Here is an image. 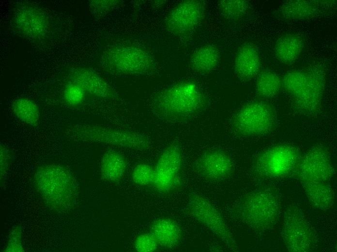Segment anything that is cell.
Instances as JSON below:
<instances>
[{
  "label": "cell",
  "instance_id": "cell-1",
  "mask_svg": "<svg viewBox=\"0 0 337 252\" xmlns=\"http://www.w3.org/2000/svg\"><path fill=\"white\" fill-rule=\"evenodd\" d=\"M205 103L199 87L191 81L176 84L162 91L153 105L154 113L161 119L182 122L198 114Z\"/></svg>",
  "mask_w": 337,
  "mask_h": 252
},
{
  "label": "cell",
  "instance_id": "cell-2",
  "mask_svg": "<svg viewBox=\"0 0 337 252\" xmlns=\"http://www.w3.org/2000/svg\"><path fill=\"white\" fill-rule=\"evenodd\" d=\"M34 181L45 202L53 209L65 210L75 204L77 184L73 174L65 167L56 164L41 166L35 173Z\"/></svg>",
  "mask_w": 337,
  "mask_h": 252
},
{
  "label": "cell",
  "instance_id": "cell-3",
  "mask_svg": "<svg viewBox=\"0 0 337 252\" xmlns=\"http://www.w3.org/2000/svg\"><path fill=\"white\" fill-rule=\"evenodd\" d=\"M316 68L307 71L292 70L281 79L282 86L302 110L313 111L320 106L323 91V77Z\"/></svg>",
  "mask_w": 337,
  "mask_h": 252
},
{
  "label": "cell",
  "instance_id": "cell-4",
  "mask_svg": "<svg viewBox=\"0 0 337 252\" xmlns=\"http://www.w3.org/2000/svg\"><path fill=\"white\" fill-rule=\"evenodd\" d=\"M101 61L106 70L119 74H146L154 65L153 58L148 51L131 45H116L107 48Z\"/></svg>",
  "mask_w": 337,
  "mask_h": 252
},
{
  "label": "cell",
  "instance_id": "cell-5",
  "mask_svg": "<svg viewBox=\"0 0 337 252\" xmlns=\"http://www.w3.org/2000/svg\"><path fill=\"white\" fill-rule=\"evenodd\" d=\"M66 131L68 135L82 141L141 151L150 146V140L146 135L129 130L96 125H77Z\"/></svg>",
  "mask_w": 337,
  "mask_h": 252
},
{
  "label": "cell",
  "instance_id": "cell-6",
  "mask_svg": "<svg viewBox=\"0 0 337 252\" xmlns=\"http://www.w3.org/2000/svg\"><path fill=\"white\" fill-rule=\"evenodd\" d=\"M280 206L276 196L269 190L261 189L248 195L240 209L241 218L253 229L262 231L276 222Z\"/></svg>",
  "mask_w": 337,
  "mask_h": 252
},
{
  "label": "cell",
  "instance_id": "cell-7",
  "mask_svg": "<svg viewBox=\"0 0 337 252\" xmlns=\"http://www.w3.org/2000/svg\"><path fill=\"white\" fill-rule=\"evenodd\" d=\"M271 108L261 102H253L242 107L233 120L235 131L244 136L260 135L269 132L274 123Z\"/></svg>",
  "mask_w": 337,
  "mask_h": 252
},
{
  "label": "cell",
  "instance_id": "cell-8",
  "mask_svg": "<svg viewBox=\"0 0 337 252\" xmlns=\"http://www.w3.org/2000/svg\"><path fill=\"white\" fill-rule=\"evenodd\" d=\"M191 216L222 240L228 247H236L234 239L220 212L206 198L190 195L188 204Z\"/></svg>",
  "mask_w": 337,
  "mask_h": 252
},
{
  "label": "cell",
  "instance_id": "cell-9",
  "mask_svg": "<svg viewBox=\"0 0 337 252\" xmlns=\"http://www.w3.org/2000/svg\"><path fill=\"white\" fill-rule=\"evenodd\" d=\"M283 241L287 250L293 252H307L313 250L314 234L300 211L290 207L285 212L282 229Z\"/></svg>",
  "mask_w": 337,
  "mask_h": 252
},
{
  "label": "cell",
  "instance_id": "cell-10",
  "mask_svg": "<svg viewBox=\"0 0 337 252\" xmlns=\"http://www.w3.org/2000/svg\"><path fill=\"white\" fill-rule=\"evenodd\" d=\"M182 166L181 148L178 144L172 143L163 151L157 161L153 186L164 193L177 188L180 184Z\"/></svg>",
  "mask_w": 337,
  "mask_h": 252
},
{
  "label": "cell",
  "instance_id": "cell-11",
  "mask_svg": "<svg viewBox=\"0 0 337 252\" xmlns=\"http://www.w3.org/2000/svg\"><path fill=\"white\" fill-rule=\"evenodd\" d=\"M297 153L292 146L279 145L272 147L256 159V172L270 177H281L291 172L296 165Z\"/></svg>",
  "mask_w": 337,
  "mask_h": 252
},
{
  "label": "cell",
  "instance_id": "cell-12",
  "mask_svg": "<svg viewBox=\"0 0 337 252\" xmlns=\"http://www.w3.org/2000/svg\"><path fill=\"white\" fill-rule=\"evenodd\" d=\"M205 7L201 0H187L178 3L168 13L165 20L166 29L176 35L187 34L203 20Z\"/></svg>",
  "mask_w": 337,
  "mask_h": 252
},
{
  "label": "cell",
  "instance_id": "cell-13",
  "mask_svg": "<svg viewBox=\"0 0 337 252\" xmlns=\"http://www.w3.org/2000/svg\"><path fill=\"white\" fill-rule=\"evenodd\" d=\"M334 173V169L327 151L315 147L306 153L297 166L298 177L302 183L325 182Z\"/></svg>",
  "mask_w": 337,
  "mask_h": 252
},
{
  "label": "cell",
  "instance_id": "cell-14",
  "mask_svg": "<svg viewBox=\"0 0 337 252\" xmlns=\"http://www.w3.org/2000/svg\"><path fill=\"white\" fill-rule=\"evenodd\" d=\"M14 25L21 34L30 39L44 37L49 29V21L45 13L29 4L18 6L14 14Z\"/></svg>",
  "mask_w": 337,
  "mask_h": 252
},
{
  "label": "cell",
  "instance_id": "cell-15",
  "mask_svg": "<svg viewBox=\"0 0 337 252\" xmlns=\"http://www.w3.org/2000/svg\"><path fill=\"white\" fill-rule=\"evenodd\" d=\"M195 169L207 180L218 182L228 178L233 171V163L224 152L214 150L205 152L197 160Z\"/></svg>",
  "mask_w": 337,
  "mask_h": 252
},
{
  "label": "cell",
  "instance_id": "cell-16",
  "mask_svg": "<svg viewBox=\"0 0 337 252\" xmlns=\"http://www.w3.org/2000/svg\"><path fill=\"white\" fill-rule=\"evenodd\" d=\"M70 81L79 85L90 94L104 99H115L118 94L110 85L94 71L76 66L69 71Z\"/></svg>",
  "mask_w": 337,
  "mask_h": 252
},
{
  "label": "cell",
  "instance_id": "cell-17",
  "mask_svg": "<svg viewBox=\"0 0 337 252\" xmlns=\"http://www.w3.org/2000/svg\"><path fill=\"white\" fill-rule=\"evenodd\" d=\"M234 69L237 76L243 79H250L259 73L260 60L256 48L249 43L238 49L234 60Z\"/></svg>",
  "mask_w": 337,
  "mask_h": 252
},
{
  "label": "cell",
  "instance_id": "cell-18",
  "mask_svg": "<svg viewBox=\"0 0 337 252\" xmlns=\"http://www.w3.org/2000/svg\"><path fill=\"white\" fill-rule=\"evenodd\" d=\"M150 233L158 246L166 249L175 247L182 237L181 230L173 220L166 218L154 220L150 228Z\"/></svg>",
  "mask_w": 337,
  "mask_h": 252
},
{
  "label": "cell",
  "instance_id": "cell-19",
  "mask_svg": "<svg viewBox=\"0 0 337 252\" xmlns=\"http://www.w3.org/2000/svg\"><path fill=\"white\" fill-rule=\"evenodd\" d=\"M319 11L320 6L315 1L290 0L280 6L276 15L283 19L302 20L314 17Z\"/></svg>",
  "mask_w": 337,
  "mask_h": 252
},
{
  "label": "cell",
  "instance_id": "cell-20",
  "mask_svg": "<svg viewBox=\"0 0 337 252\" xmlns=\"http://www.w3.org/2000/svg\"><path fill=\"white\" fill-rule=\"evenodd\" d=\"M304 47L302 37L296 34L287 33L276 41L274 52L276 59L282 63H293L300 56Z\"/></svg>",
  "mask_w": 337,
  "mask_h": 252
},
{
  "label": "cell",
  "instance_id": "cell-21",
  "mask_svg": "<svg viewBox=\"0 0 337 252\" xmlns=\"http://www.w3.org/2000/svg\"><path fill=\"white\" fill-rule=\"evenodd\" d=\"M127 166L126 160L121 153L114 150H107L101 159V175L107 181L117 183L124 176Z\"/></svg>",
  "mask_w": 337,
  "mask_h": 252
},
{
  "label": "cell",
  "instance_id": "cell-22",
  "mask_svg": "<svg viewBox=\"0 0 337 252\" xmlns=\"http://www.w3.org/2000/svg\"><path fill=\"white\" fill-rule=\"evenodd\" d=\"M305 192L313 206L321 210H328L334 204L332 189L325 182L302 183Z\"/></svg>",
  "mask_w": 337,
  "mask_h": 252
},
{
  "label": "cell",
  "instance_id": "cell-23",
  "mask_svg": "<svg viewBox=\"0 0 337 252\" xmlns=\"http://www.w3.org/2000/svg\"><path fill=\"white\" fill-rule=\"evenodd\" d=\"M219 60L217 48L212 45L202 46L192 54L190 63L196 72L206 74L213 71L217 66Z\"/></svg>",
  "mask_w": 337,
  "mask_h": 252
},
{
  "label": "cell",
  "instance_id": "cell-24",
  "mask_svg": "<svg viewBox=\"0 0 337 252\" xmlns=\"http://www.w3.org/2000/svg\"><path fill=\"white\" fill-rule=\"evenodd\" d=\"M12 110L21 122L31 127L37 126L40 121L41 113L36 103L25 97L15 99L12 104Z\"/></svg>",
  "mask_w": 337,
  "mask_h": 252
},
{
  "label": "cell",
  "instance_id": "cell-25",
  "mask_svg": "<svg viewBox=\"0 0 337 252\" xmlns=\"http://www.w3.org/2000/svg\"><path fill=\"white\" fill-rule=\"evenodd\" d=\"M281 85V79L277 74L269 70H265L257 77L256 89L259 95L269 98L276 95Z\"/></svg>",
  "mask_w": 337,
  "mask_h": 252
},
{
  "label": "cell",
  "instance_id": "cell-26",
  "mask_svg": "<svg viewBox=\"0 0 337 252\" xmlns=\"http://www.w3.org/2000/svg\"><path fill=\"white\" fill-rule=\"evenodd\" d=\"M249 3L242 0H223L218 2L221 15L226 19L236 20L242 17L247 11Z\"/></svg>",
  "mask_w": 337,
  "mask_h": 252
},
{
  "label": "cell",
  "instance_id": "cell-27",
  "mask_svg": "<svg viewBox=\"0 0 337 252\" xmlns=\"http://www.w3.org/2000/svg\"><path fill=\"white\" fill-rule=\"evenodd\" d=\"M131 177L133 182L137 185L141 186H153L154 169L147 163H139L133 169Z\"/></svg>",
  "mask_w": 337,
  "mask_h": 252
},
{
  "label": "cell",
  "instance_id": "cell-28",
  "mask_svg": "<svg viewBox=\"0 0 337 252\" xmlns=\"http://www.w3.org/2000/svg\"><path fill=\"white\" fill-rule=\"evenodd\" d=\"M85 91L78 84L70 81L63 91L64 100L70 106H77L82 102Z\"/></svg>",
  "mask_w": 337,
  "mask_h": 252
},
{
  "label": "cell",
  "instance_id": "cell-29",
  "mask_svg": "<svg viewBox=\"0 0 337 252\" xmlns=\"http://www.w3.org/2000/svg\"><path fill=\"white\" fill-rule=\"evenodd\" d=\"M158 247L156 240L150 232L139 235L134 242V248L138 252H153Z\"/></svg>",
  "mask_w": 337,
  "mask_h": 252
},
{
  "label": "cell",
  "instance_id": "cell-30",
  "mask_svg": "<svg viewBox=\"0 0 337 252\" xmlns=\"http://www.w3.org/2000/svg\"><path fill=\"white\" fill-rule=\"evenodd\" d=\"M12 155L9 149L3 144H0V179L3 180L9 170L12 162Z\"/></svg>",
  "mask_w": 337,
  "mask_h": 252
},
{
  "label": "cell",
  "instance_id": "cell-31",
  "mask_svg": "<svg viewBox=\"0 0 337 252\" xmlns=\"http://www.w3.org/2000/svg\"><path fill=\"white\" fill-rule=\"evenodd\" d=\"M90 5L96 12H105L118 5L119 1L117 0H91Z\"/></svg>",
  "mask_w": 337,
  "mask_h": 252
},
{
  "label": "cell",
  "instance_id": "cell-32",
  "mask_svg": "<svg viewBox=\"0 0 337 252\" xmlns=\"http://www.w3.org/2000/svg\"><path fill=\"white\" fill-rule=\"evenodd\" d=\"M14 243L10 247L8 248V251H15V245L16 246V251H21L22 248L21 246V232L17 228L15 229L12 235H11L9 239V245Z\"/></svg>",
  "mask_w": 337,
  "mask_h": 252
}]
</instances>
